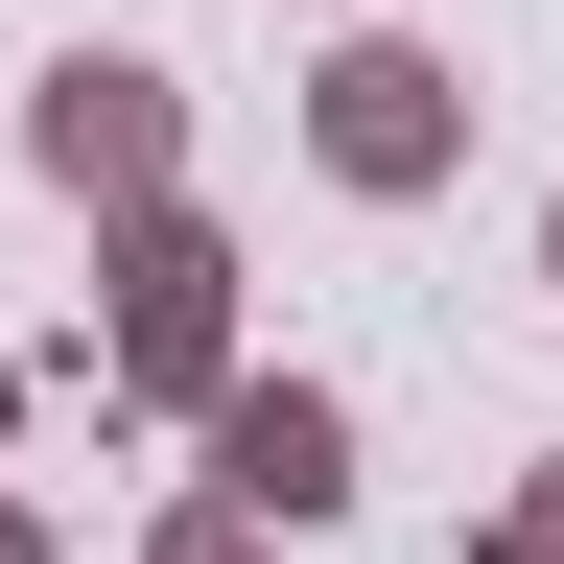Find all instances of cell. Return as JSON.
<instances>
[{
    "label": "cell",
    "instance_id": "cell-1",
    "mask_svg": "<svg viewBox=\"0 0 564 564\" xmlns=\"http://www.w3.org/2000/svg\"><path fill=\"white\" fill-rule=\"evenodd\" d=\"M95 282H118V306H95V377H118L141 423H212V400H236V236H212L188 188H165V212H118Z\"/></svg>",
    "mask_w": 564,
    "mask_h": 564
},
{
    "label": "cell",
    "instance_id": "cell-8",
    "mask_svg": "<svg viewBox=\"0 0 564 564\" xmlns=\"http://www.w3.org/2000/svg\"><path fill=\"white\" fill-rule=\"evenodd\" d=\"M541 282H564V212H541Z\"/></svg>",
    "mask_w": 564,
    "mask_h": 564
},
{
    "label": "cell",
    "instance_id": "cell-6",
    "mask_svg": "<svg viewBox=\"0 0 564 564\" xmlns=\"http://www.w3.org/2000/svg\"><path fill=\"white\" fill-rule=\"evenodd\" d=\"M141 564H259V518H236V494H188V518L141 541Z\"/></svg>",
    "mask_w": 564,
    "mask_h": 564
},
{
    "label": "cell",
    "instance_id": "cell-3",
    "mask_svg": "<svg viewBox=\"0 0 564 564\" xmlns=\"http://www.w3.org/2000/svg\"><path fill=\"white\" fill-rule=\"evenodd\" d=\"M24 165H47V188L118 236V212H165V188H188V95H165L141 47H70L47 95H24Z\"/></svg>",
    "mask_w": 564,
    "mask_h": 564
},
{
    "label": "cell",
    "instance_id": "cell-9",
    "mask_svg": "<svg viewBox=\"0 0 564 564\" xmlns=\"http://www.w3.org/2000/svg\"><path fill=\"white\" fill-rule=\"evenodd\" d=\"M0 423H24V377H0Z\"/></svg>",
    "mask_w": 564,
    "mask_h": 564
},
{
    "label": "cell",
    "instance_id": "cell-5",
    "mask_svg": "<svg viewBox=\"0 0 564 564\" xmlns=\"http://www.w3.org/2000/svg\"><path fill=\"white\" fill-rule=\"evenodd\" d=\"M494 564H564V447H541L518 494H494Z\"/></svg>",
    "mask_w": 564,
    "mask_h": 564
},
{
    "label": "cell",
    "instance_id": "cell-7",
    "mask_svg": "<svg viewBox=\"0 0 564 564\" xmlns=\"http://www.w3.org/2000/svg\"><path fill=\"white\" fill-rule=\"evenodd\" d=\"M0 564H47V518H24V494H0Z\"/></svg>",
    "mask_w": 564,
    "mask_h": 564
},
{
    "label": "cell",
    "instance_id": "cell-4",
    "mask_svg": "<svg viewBox=\"0 0 564 564\" xmlns=\"http://www.w3.org/2000/svg\"><path fill=\"white\" fill-rule=\"evenodd\" d=\"M188 447H212L188 494H236L259 541H306V518H352V400H329V377H236V400L188 423Z\"/></svg>",
    "mask_w": 564,
    "mask_h": 564
},
{
    "label": "cell",
    "instance_id": "cell-2",
    "mask_svg": "<svg viewBox=\"0 0 564 564\" xmlns=\"http://www.w3.org/2000/svg\"><path fill=\"white\" fill-rule=\"evenodd\" d=\"M306 165H329V188H377V212H423V188L470 165V70H447V47H400V24H352V47L306 70Z\"/></svg>",
    "mask_w": 564,
    "mask_h": 564
}]
</instances>
